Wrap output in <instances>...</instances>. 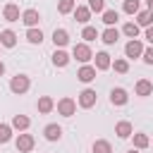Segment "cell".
Segmentation results:
<instances>
[{
  "label": "cell",
  "instance_id": "cell-1",
  "mask_svg": "<svg viewBox=\"0 0 153 153\" xmlns=\"http://www.w3.org/2000/svg\"><path fill=\"white\" fill-rule=\"evenodd\" d=\"M29 88H31V79H29L26 74H17V76L10 79V91H12V93L22 96V93H26Z\"/></svg>",
  "mask_w": 153,
  "mask_h": 153
},
{
  "label": "cell",
  "instance_id": "cell-2",
  "mask_svg": "<svg viewBox=\"0 0 153 153\" xmlns=\"http://www.w3.org/2000/svg\"><path fill=\"white\" fill-rule=\"evenodd\" d=\"M72 57L81 65H88V60H93V50L88 48V43H76L72 48Z\"/></svg>",
  "mask_w": 153,
  "mask_h": 153
},
{
  "label": "cell",
  "instance_id": "cell-3",
  "mask_svg": "<svg viewBox=\"0 0 153 153\" xmlns=\"http://www.w3.org/2000/svg\"><path fill=\"white\" fill-rule=\"evenodd\" d=\"M57 112L62 115V117H72L74 112H76V100L74 98H69V96H65V98H60L57 100Z\"/></svg>",
  "mask_w": 153,
  "mask_h": 153
},
{
  "label": "cell",
  "instance_id": "cell-4",
  "mask_svg": "<svg viewBox=\"0 0 153 153\" xmlns=\"http://www.w3.org/2000/svg\"><path fill=\"white\" fill-rule=\"evenodd\" d=\"M143 43L139 41V38H131L127 45H124V57H129V60H134V57H141L143 55Z\"/></svg>",
  "mask_w": 153,
  "mask_h": 153
},
{
  "label": "cell",
  "instance_id": "cell-5",
  "mask_svg": "<svg viewBox=\"0 0 153 153\" xmlns=\"http://www.w3.org/2000/svg\"><path fill=\"white\" fill-rule=\"evenodd\" d=\"M14 146H17V151H19V153H31V151H33V146H36V139H33L31 134H19V136H17V141H14Z\"/></svg>",
  "mask_w": 153,
  "mask_h": 153
},
{
  "label": "cell",
  "instance_id": "cell-6",
  "mask_svg": "<svg viewBox=\"0 0 153 153\" xmlns=\"http://www.w3.org/2000/svg\"><path fill=\"white\" fill-rule=\"evenodd\" d=\"M22 22L26 24V29H36V26H38V22H41V14H38V10H33V7L24 10V12H22Z\"/></svg>",
  "mask_w": 153,
  "mask_h": 153
},
{
  "label": "cell",
  "instance_id": "cell-7",
  "mask_svg": "<svg viewBox=\"0 0 153 153\" xmlns=\"http://www.w3.org/2000/svg\"><path fill=\"white\" fill-rule=\"evenodd\" d=\"M96 98H98V96H96L93 88H84V91L79 93V108H86V110L93 108V105H96Z\"/></svg>",
  "mask_w": 153,
  "mask_h": 153
},
{
  "label": "cell",
  "instance_id": "cell-8",
  "mask_svg": "<svg viewBox=\"0 0 153 153\" xmlns=\"http://www.w3.org/2000/svg\"><path fill=\"white\" fill-rule=\"evenodd\" d=\"M93 60H96V65H93V67H96L98 72H105V69H110V67H112V60H110V55H108L105 50L96 53V55H93Z\"/></svg>",
  "mask_w": 153,
  "mask_h": 153
},
{
  "label": "cell",
  "instance_id": "cell-9",
  "mask_svg": "<svg viewBox=\"0 0 153 153\" xmlns=\"http://www.w3.org/2000/svg\"><path fill=\"white\" fill-rule=\"evenodd\" d=\"M76 79H79L81 84H91V81L96 79V67H93V65H81V69L76 72Z\"/></svg>",
  "mask_w": 153,
  "mask_h": 153
},
{
  "label": "cell",
  "instance_id": "cell-10",
  "mask_svg": "<svg viewBox=\"0 0 153 153\" xmlns=\"http://www.w3.org/2000/svg\"><path fill=\"white\" fill-rule=\"evenodd\" d=\"M127 100H129L127 88L117 86V88H112V91H110V103H112V105H127Z\"/></svg>",
  "mask_w": 153,
  "mask_h": 153
},
{
  "label": "cell",
  "instance_id": "cell-11",
  "mask_svg": "<svg viewBox=\"0 0 153 153\" xmlns=\"http://www.w3.org/2000/svg\"><path fill=\"white\" fill-rule=\"evenodd\" d=\"M2 17H5L7 22H19V19H22V14H19V5L7 2V5H5V10H2Z\"/></svg>",
  "mask_w": 153,
  "mask_h": 153
},
{
  "label": "cell",
  "instance_id": "cell-12",
  "mask_svg": "<svg viewBox=\"0 0 153 153\" xmlns=\"http://www.w3.org/2000/svg\"><path fill=\"white\" fill-rule=\"evenodd\" d=\"M100 41H103L105 45H115V43L120 41V31H117L115 26H108V29L100 33Z\"/></svg>",
  "mask_w": 153,
  "mask_h": 153
},
{
  "label": "cell",
  "instance_id": "cell-13",
  "mask_svg": "<svg viewBox=\"0 0 153 153\" xmlns=\"http://www.w3.org/2000/svg\"><path fill=\"white\" fill-rule=\"evenodd\" d=\"M0 45L14 48V45H17V33H14L12 29H2V31H0Z\"/></svg>",
  "mask_w": 153,
  "mask_h": 153
},
{
  "label": "cell",
  "instance_id": "cell-14",
  "mask_svg": "<svg viewBox=\"0 0 153 153\" xmlns=\"http://www.w3.org/2000/svg\"><path fill=\"white\" fill-rule=\"evenodd\" d=\"M69 60H72L69 53H65L62 48H55V53H53V65H55V67H67Z\"/></svg>",
  "mask_w": 153,
  "mask_h": 153
},
{
  "label": "cell",
  "instance_id": "cell-15",
  "mask_svg": "<svg viewBox=\"0 0 153 153\" xmlns=\"http://www.w3.org/2000/svg\"><path fill=\"white\" fill-rule=\"evenodd\" d=\"M134 91H136V96L146 98V96H151V93H153V81H148V79H139V81H136V86H134Z\"/></svg>",
  "mask_w": 153,
  "mask_h": 153
},
{
  "label": "cell",
  "instance_id": "cell-16",
  "mask_svg": "<svg viewBox=\"0 0 153 153\" xmlns=\"http://www.w3.org/2000/svg\"><path fill=\"white\" fill-rule=\"evenodd\" d=\"M115 134H117L120 139H129V136L134 134V127H131V122H127V120L117 122V124H115Z\"/></svg>",
  "mask_w": 153,
  "mask_h": 153
},
{
  "label": "cell",
  "instance_id": "cell-17",
  "mask_svg": "<svg viewBox=\"0 0 153 153\" xmlns=\"http://www.w3.org/2000/svg\"><path fill=\"white\" fill-rule=\"evenodd\" d=\"M43 136H45L48 141H60V139H62V127H60V124H45Z\"/></svg>",
  "mask_w": 153,
  "mask_h": 153
},
{
  "label": "cell",
  "instance_id": "cell-18",
  "mask_svg": "<svg viewBox=\"0 0 153 153\" xmlns=\"http://www.w3.org/2000/svg\"><path fill=\"white\" fill-rule=\"evenodd\" d=\"M74 19L79 22V24H88V19H91V10H88V5H76V10H74Z\"/></svg>",
  "mask_w": 153,
  "mask_h": 153
},
{
  "label": "cell",
  "instance_id": "cell-19",
  "mask_svg": "<svg viewBox=\"0 0 153 153\" xmlns=\"http://www.w3.org/2000/svg\"><path fill=\"white\" fill-rule=\"evenodd\" d=\"M53 43H55V48H65V45L69 43L67 29H55V31H53Z\"/></svg>",
  "mask_w": 153,
  "mask_h": 153
},
{
  "label": "cell",
  "instance_id": "cell-20",
  "mask_svg": "<svg viewBox=\"0 0 153 153\" xmlns=\"http://www.w3.org/2000/svg\"><path fill=\"white\" fill-rule=\"evenodd\" d=\"M10 124H12V129H17V131H26V129L31 127V120H29L26 115H14Z\"/></svg>",
  "mask_w": 153,
  "mask_h": 153
},
{
  "label": "cell",
  "instance_id": "cell-21",
  "mask_svg": "<svg viewBox=\"0 0 153 153\" xmlns=\"http://www.w3.org/2000/svg\"><path fill=\"white\" fill-rule=\"evenodd\" d=\"M131 139H134V148H136V151H143V148L151 146V139H148V134H143V131L131 134Z\"/></svg>",
  "mask_w": 153,
  "mask_h": 153
},
{
  "label": "cell",
  "instance_id": "cell-22",
  "mask_svg": "<svg viewBox=\"0 0 153 153\" xmlns=\"http://www.w3.org/2000/svg\"><path fill=\"white\" fill-rule=\"evenodd\" d=\"M136 24L143 26V29L153 26V12H151V10H141V12L136 14Z\"/></svg>",
  "mask_w": 153,
  "mask_h": 153
},
{
  "label": "cell",
  "instance_id": "cell-23",
  "mask_svg": "<svg viewBox=\"0 0 153 153\" xmlns=\"http://www.w3.org/2000/svg\"><path fill=\"white\" fill-rule=\"evenodd\" d=\"M53 108H55V100H53L50 96H41V98H38V112H41V115L53 112Z\"/></svg>",
  "mask_w": 153,
  "mask_h": 153
},
{
  "label": "cell",
  "instance_id": "cell-24",
  "mask_svg": "<svg viewBox=\"0 0 153 153\" xmlns=\"http://www.w3.org/2000/svg\"><path fill=\"white\" fill-rule=\"evenodd\" d=\"M139 31H141V26H139L136 22H127V24L122 26V33H124L127 38H136V36H139Z\"/></svg>",
  "mask_w": 153,
  "mask_h": 153
},
{
  "label": "cell",
  "instance_id": "cell-25",
  "mask_svg": "<svg viewBox=\"0 0 153 153\" xmlns=\"http://www.w3.org/2000/svg\"><path fill=\"white\" fill-rule=\"evenodd\" d=\"M91 151H93V153H112V146H110V141H105V139H98V141H93Z\"/></svg>",
  "mask_w": 153,
  "mask_h": 153
},
{
  "label": "cell",
  "instance_id": "cell-26",
  "mask_svg": "<svg viewBox=\"0 0 153 153\" xmlns=\"http://www.w3.org/2000/svg\"><path fill=\"white\" fill-rule=\"evenodd\" d=\"M117 19H120V12H117V10H105V12H103V24H105V26H115Z\"/></svg>",
  "mask_w": 153,
  "mask_h": 153
},
{
  "label": "cell",
  "instance_id": "cell-27",
  "mask_svg": "<svg viewBox=\"0 0 153 153\" xmlns=\"http://www.w3.org/2000/svg\"><path fill=\"white\" fill-rule=\"evenodd\" d=\"M98 36H100V33H98V29H96V26H88V24H86V26H84V31H81L84 43H91V41H96Z\"/></svg>",
  "mask_w": 153,
  "mask_h": 153
},
{
  "label": "cell",
  "instance_id": "cell-28",
  "mask_svg": "<svg viewBox=\"0 0 153 153\" xmlns=\"http://www.w3.org/2000/svg\"><path fill=\"white\" fill-rule=\"evenodd\" d=\"M112 69H115L117 74H127V72H129V60H127V57H117V60L112 62Z\"/></svg>",
  "mask_w": 153,
  "mask_h": 153
},
{
  "label": "cell",
  "instance_id": "cell-29",
  "mask_svg": "<svg viewBox=\"0 0 153 153\" xmlns=\"http://www.w3.org/2000/svg\"><path fill=\"white\" fill-rule=\"evenodd\" d=\"M122 10H124L127 14H139V12H141V2H139V0H124Z\"/></svg>",
  "mask_w": 153,
  "mask_h": 153
},
{
  "label": "cell",
  "instance_id": "cell-30",
  "mask_svg": "<svg viewBox=\"0 0 153 153\" xmlns=\"http://www.w3.org/2000/svg\"><path fill=\"white\" fill-rule=\"evenodd\" d=\"M76 10V2L74 0H60L57 2V12L60 14H69V12H74Z\"/></svg>",
  "mask_w": 153,
  "mask_h": 153
},
{
  "label": "cell",
  "instance_id": "cell-31",
  "mask_svg": "<svg viewBox=\"0 0 153 153\" xmlns=\"http://www.w3.org/2000/svg\"><path fill=\"white\" fill-rule=\"evenodd\" d=\"M26 41L33 43V45L41 43V41H43V31H41V29H26Z\"/></svg>",
  "mask_w": 153,
  "mask_h": 153
},
{
  "label": "cell",
  "instance_id": "cell-32",
  "mask_svg": "<svg viewBox=\"0 0 153 153\" xmlns=\"http://www.w3.org/2000/svg\"><path fill=\"white\" fill-rule=\"evenodd\" d=\"M10 139H12V124L0 122V143H7Z\"/></svg>",
  "mask_w": 153,
  "mask_h": 153
},
{
  "label": "cell",
  "instance_id": "cell-33",
  "mask_svg": "<svg viewBox=\"0 0 153 153\" xmlns=\"http://www.w3.org/2000/svg\"><path fill=\"white\" fill-rule=\"evenodd\" d=\"M91 12H105V0H88Z\"/></svg>",
  "mask_w": 153,
  "mask_h": 153
},
{
  "label": "cell",
  "instance_id": "cell-34",
  "mask_svg": "<svg viewBox=\"0 0 153 153\" xmlns=\"http://www.w3.org/2000/svg\"><path fill=\"white\" fill-rule=\"evenodd\" d=\"M141 57H143V62H146V65H153V45H151V48H146Z\"/></svg>",
  "mask_w": 153,
  "mask_h": 153
},
{
  "label": "cell",
  "instance_id": "cell-35",
  "mask_svg": "<svg viewBox=\"0 0 153 153\" xmlns=\"http://www.w3.org/2000/svg\"><path fill=\"white\" fill-rule=\"evenodd\" d=\"M143 38H146V41H148V43L153 45V26H148V29H146V33H143Z\"/></svg>",
  "mask_w": 153,
  "mask_h": 153
},
{
  "label": "cell",
  "instance_id": "cell-36",
  "mask_svg": "<svg viewBox=\"0 0 153 153\" xmlns=\"http://www.w3.org/2000/svg\"><path fill=\"white\" fill-rule=\"evenodd\" d=\"M2 74H5V62L0 60V76H2Z\"/></svg>",
  "mask_w": 153,
  "mask_h": 153
},
{
  "label": "cell",
  "instance_id": "cell-37",
  "mask_svg": "<svg viewBox=\"0 0 153 153\" xmlns=\"http://www.w3.org/2000/svg\"><path fill=\"white\" fill-rule=\"evenodd\" d=\"M146 7H148V10L153 12V0H146Z\"/></svg>",
  "mask_w": 153,
  "mask_h": 153
},
{
  "label": "cell",
  "instance_id": "cell-38",
  "mask_svg": "<svg viewBox=\"0 0 153 153\" xmlns=\"http://www.w3.org/2000/svg\"><path fill=\"white\" fill-rule=\"evenodd\" d=\"M127 153H141V151H136V148H129V151H127Z\"/></svg>",
  "mask_w": 153,
  "mask_h": 153
}]
</instances>
